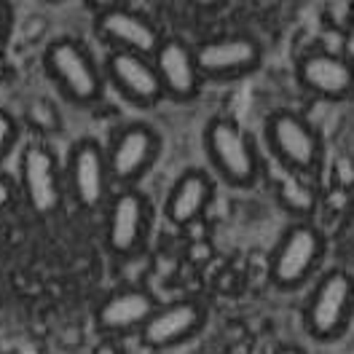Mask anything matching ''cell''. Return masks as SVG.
<instances>
[{
  "label": "cell",
  "mask_w": 354,
  "mask_h": 354,
  "mask_svg": "<svg viewBox=\"0 0 354 354\" xmlns=\"http://www.w3.org/2000/svg\"><path fill=\"white\" fill-rule=\"evenodd\" d=\"M354 311V279L344 268L328 271L317 288L311 290L306 304V328L314 338L330 341L346 330V322Z\"/></svg>",
  "instance_id": "obj_3"
},
{
  "label": "cell",
  "mask_w": 354,
  "mask_h": 354,
  "mask_svg": "<svg viewBox=\"0 0 354 354\" xmlns=\"http://www.w3.org/2000/svg\"><path fill=\"white\" fill-rule=\"evenodd\" d=\"M91 354H124V349L118 346V341H115V338H108V341H102L100 346H94Z\"/></svg>",
  "instance_id": "obj_20"
},
{
  "label": "cell",
  "mask_w": 354,
  "mask_h": 354,
  "mask_svg": "<svg viewBox=\"0 0 354 354\" xmlns=\"http://www.w3.org/2000/svg\"><path fill=\"white\" fill-rule=\"evenodd\" d=\"M204 148L218 175L236 185H252L258 177V153L250 134L231 118H212L204 129Z\"/></svg>",
  "instance_id": "obj_1"
},
{
  "label": "cell",
  "mask_w": 354,
  "mask_h": 354,
  "mask_svg": "<svg viewBox=\"0 0 354 354\" xmlns=\"http://www.w3.org/2000/svg\"><path fill=\"white\" fill-rule=\"evenodd\" d=\"M153 65L158 70V81L164 94H169L172 100H194L199 94L201 70L196 62V48L180 41V38H164V44L158 46L153 54Z\"/></svg>",
  "instance_id": "obj_13"
},
{
  "label": "cell",
  "mask_w": 354,
  "mask_h": 354,
  "mask_svg": "<svg viewBox=\"0 0 354 354\" xmlns=\"http://www.w3.org/2000/svg\"><path fill=\"white\" fill-rule=\"evenodd\" d=\"M266 137L274 156L295 172H309L319 164V134L295 111H277L266 121Z\"/></svg>",
  "instance_id": "obj_6"
},
{
  "label": "cell",
  "mask_w": 354,
  "mask_h": 354,
  "mask_svg": "<svg viewBox=\"0 0 354 354\" xmlns=\"http://www.w3.org/2000/svg\"><path fill=\"white\" fill-rule=\"evenodd\" d=\"M19 177L27 207L38 218H51L65 199L62 191V175L57 167L54 153L46 145H27L19 161Z\"/></svg>",
  "instance_id": "obj_7"
},
{
  "label": "cell",
  "mask_w": 354,
  "mask_h": 354,
  "mask_svg": "<svg viewBox=\"0 0 354 354\" xmlns=\"http://www.w3.org/2000/svg\"><path fill=\"white\" fill-rule=\"evenodd\" d=\"M97 32L102 41L113 46V51H129L140 57H153L164 38L158 35L156 24L127 6H108L97 14Z\"/></svg>",
  "instance_id": "obj_8"
},
{
  "label": "cell",
  "mask_w": 354,
  "mask_h": 354,
  "mask_svg": "<svg viewBox=\"0 0 354 354\" xmlns=\"http://www.w3.org/2000/svg\"><path fill=\"white\" fill-rule=\"evenodd\" d=\"M0 129H3L0 148H3V153H8V148L14 145V137H17V124H14V118L8 113H0Z\"/></svg>",
  "instance_id": "obj_19"
},
{
  "label": "cell",
  "mask_w": 354,
  "mask_h": 354,
  "mask_svg": "<svg viewBox=\"0 0 354 354\" xmlns=\"http://www.w3.org/2000/svg\"><path fill=\"white\" fill-rule=\"evenodd\" d=\"M204 322V309L196 301H172L153 311L148 325L140 330V338L151 349H169L180 341L191 338Z\"/></svg>",
  "instance_id": "obj_16"
},
{
  "label": "cell",
  "mask_w": 354,
  "mask_h": 354,
  "mask_svg": "<svg viewBox=\"0 0 354 354\" xmlns=\"http://www.w3.org/2000/svg\"><path fill=\"white\" fill-rule=\"evenodd\" d=\"M27 118H30V124H32L35 129H41V132H57V129H59V118H57L54 105H48L44 100H32V102L27 105Z\"/></svg>",
  "instance_id": "obj_18"
},
{
  "label": "cell",
  "mask_w": 354,
  "mask_h": 354,
  "mask_svg": "<svg viewBox=\"0 0 354 354\" xmlns=\"http://www.w3.org/2000/svg\"><path fill=\"white\" fill-rule=\"evenodd\" d=\"M349 19H352V24H354V3L349 6Z\"/></svg>",
  "instance_id": "obj_22"
},
{
  "label": "cell",
  "mask_w": 354,
  "mask_h": 354,
  "mask_svg": "<svg viewBox=\"0 0 354 354\" xmlns=\"http://www.w3.org/2000/svg\"><path fill=\"white\" fill-rule=\"evenodd\" d=\"M322 234L311 223H295L282 234L277 244L271 263H268V277L274 288L279 290H295L301 288L311 277L314 266L322 258Z\"/></svg>",
  "instance_id": "obj_4"
},
{
  "label": "cell",
  "mask_w": 354,
  "mask_h": 354,
  "mask_svg": "<svg viewBox=\"0 0 354 354\" xmlns=\"http://www.w3.org/2000/svg\"><path fill=\"white\" fill-rule=\"evenodd\" d=\"M158 156V134L148 124H127L113 134L108 148L111 177L115 183H134L151 169Z\"/></svg>",
  "instance_id": "obj_9"
},
{
  "label": "cell",
  "mask_w": 354,
  "mask_h": 354,
  "mask_svg": "<svg viewBox=\"0 0 354 354\" xmlns=\"http://www.w3.org/2000/svg\"><path fill=\"white\" fill-rule=\"evenodd\" d=\"M148 231V201L140 191L124 188L108 207L105 239L115 255H132L142 247Z\"/></svg>",
  "instance_id": "obj_11"
},
{
  "label": "cell",
  "mask_w": 354,
  "mask_h": 354,
  "mask_svg": "<svg viewBox=\"0 0 354 354\" xmlns=\"http://www.w3.org/2000/svg\"><path fill=\"white\" fill-rule=\"evenodd\" d=\"M108 151L94 140H78L67 156V188L81 209H100L111 194Z\"/></svg>",
  "instance_id": "obj_5"
},
{
  "label": "cell",
  "mask_w": 354,
  "mask_h": 354,
  "mask_svg": "<svg viewBox=\"0 0 354 354\" xmlns=\"http://www.w3.org/2000/svg\"><path fill=\"white\" fill-rule=\"evenodd\" d=\"M204 78H236L261 65V46L247 35H218L196 48Z\"/></svg>",
  "instance_id": "obj_10"
},
{
  "label": "cell",
  "mask_w": 354,
  "mask_h": 354,
  "mask_svg": "<svg viewBox=\"0 0 354 354\" xmlns=\"http://www.w3.org/2000/svg\"><path fill=\"white\" fill-rule=\"evenodd\" d=\"M44 65L46 73L73 102L94 105L102 97V75L81 41L73 38L51 41L44 54Z\"/></svg>",
  "instance_id": "obj_2"
},
{
  "label": "cell",
  "mask_w": 354,
  "mask_h": 354,
  "mask_svg": "<svg viewBox=\"0 0 354 354\" xmlns=\"http://www.w3.org/2000/svg\"><path fill=\"white\" fill-rule=\"evenodd\" d=\"M111 84L134 105H153L164 97L153 57H140L129 51H113L105 59Z\"/></svg>",
  "instance_id": "obj_12"
},
{
  "label": "cell",
  "mask_w": 354,
  "mask_h": 354,
  "mask_svg": "<svg viewBox=\"0 0 354 354\" xmlns=\"http://www.w3.org/2000/svg\"><path fill=\"white\" fill-rule=\"evenodd\" d=\"M158 304L153 295L142 288H124L111 292L100 306H97V328L105 335H124V333L142 330L148 319L153 317Z\"/></svg>",
  "instance_id": "obj_15"
},
{
  "label": "cell",
  "mask_w": 354,
  "mask_h": 354,
  "mask_svg": "<svg viewBox=\"0 0 354 354\" xmlns=\"http://www.w3.org/2000/svg\"><path fill=\"white\" fill-rule=\"evenodd\" d=\"M212 201V183L199 169H188L175 180L167 196V218L175 225H191L207 212Z\"/></svg>",
  "instance_id": "obj_17"
},
{
  "label": "cell",
  "mask_w": 354,
  "mask_h": 354,
  "mask_svg": "<svg viewBox=\"0 0 354 354\" xmlns=\"http://www.w3.org/2000/svg\"><path fill=\"white\" fill-rule=\"evenodd\" d=\"M298 81L322 100H346L354 97V62L330 51H311L298 62Z\"/></svg>",
  "instance_id": "obj_14"
},
{
  "label": "cell",
  "mask_w": 354,
  "mask_h": 354,
  "mask_svg": "<svg viewBox=\"0 0 354 354\" xmlns=\"http://www.w3.org/2000/svg\"><path fill=\"white\" fill-rule=\"evenodd\" d=\"M274 354H306V352H304L301 346H292V344H288V346H279Z\"/></svg>",
  "instance_id": "obj_21"
}]
</instances>
